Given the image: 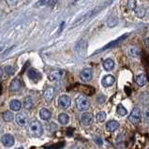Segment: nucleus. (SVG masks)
<instances>
[{"instance_id": "29", "label": "nucleus", "mask_w": 149, "mask_h": 149, "mask_svg": "<svg viewBox=\"0 0 149 149\" xmlns=\"http://www.w3.org/2000/svg\"><path fill=\"white\" fill-rule=\"evenodd\" d=\"M117 24V19L116 16H111L108 19V26L109 27H113L114 25H116Z\"/></svg>"}, {"instance_id": "40", "label": "nucleus", "mask_w": 149, "mask_h": 149, "mask_svg": "<svg viewBox=\"0 0 149 149\" xmlns=\"http://www.w3.org/2000/svg\"><path fill=\"white\" fill-rule=\"evenodd\" d=\"M1 93H2V86H0V95H1Z\"/></svg>"}, {"instance_id": "17", "label": "nucleus", "mask_w": 149, "mask_h": 149, "mask_svg": "<svg viewBox=\"0 0 149 149\" xmlns=\"http://www.w3.org/2000/svg\"><path fill=\"white\" fill-rule=\"evenodd\" d=\"M10 107L12 111H14V112H18V111H20L21 108H22V103L20 102V100H13L10 101Z\"/></svg>"}, {"instance_id": "35", "label": "nucleus", "mask_w": 149, "mask_h": 149, "mask_svg": "<svg viewBox=\"0 0 149 149\" xmlns=\"http://www.w3.org/2000/svg\"><path fill=\"white\" fill-rule=\"evenodd\" d=\"M74 131V130L73 129H71V127H69L68 129V131H67V134L69 135V136H71V134H72V132Z\"/></svg>"}, {"instance_id": "26", "label": "nucleus", "mask_w": 149, "mask_h": 149, "mask_svg": "<svg viewBox=\"0 0 149 149\" xmlns=\"http://www.w3.org/2000/svg\"><path fill=\"white\" fill-rule=\"evenodd\" d=\"M134 11H135L136 15H137L139 18H143V17L146 15V10H144L142 7H136Z\"/></svg>"}, {"instance_id": "20", "label": "nucleus", "mask_w": 149, "mask_h": 149, "mask_svg": "<svg viewBox=\"0 0 149 149\" xmlns=\"http://www.w3.org/2000/svg\"><path fill=\"white\" fill-rule=\"evenodd\" d=\"M40 116L42 120H49L51 118V112L49 110L43 108L40 111Z\"/></svg>"}, {"instance_id": "28", "label": "nucleus", "mask_w": 149, "mask_h": 149, "mask_svg": "<svg viewBox=\"0 0 149 149\" xmlns=\"http://www.w3.org/2000/svg\"><path fill=\"white\" fill-rule=\"evenodd\" d=\"M127 7L130 10H135L136 7H137V2H136V0H129V1H127Z\"/></svg>"}, {"instance_id": "9", "label": "nucleus", "mask_w": 149, "mask_h": 149, "mask_svg": "<svg viewBox=\"0 0 149 149\" xmlns=\"http://www.w3.org/2000/svg\"><path fill=\"white\" fill-rule=\"evenodd\" d=\"M15 122L21 127H24L27 125L28 123V118L27 116H25L24 113H17L16 116H15Z\"/></svg>"}, {"instance_id": "13", "label": "nucleus", "mask_w": 149, "mask_h": 149, "mask_svg": "<svg viewBox=\"0 0 149 149\" xmlns=\"http://www.w3.org/2000/svg\"><path fill=\"white\" fill-rule=\"evenodd\" d=\"M114 81H116V79H114L113 76H112V75H106L105 77L102 79L101 84L104 87H109V86H111L114 83Z\"/></svg>"}, {"instance_id": "1", "label": "nucleus", "mask_w": 149, "mask_h": 149, "mask_svg": "<svg viewBox=\"0 0 149 149\" xmlns=\"http://www.w3.org/2000/svg\"><path fill=\"white\" fill-rule=\"evenodd\" d=\"M29 132L34 137H40L43 133V127L42 125L38 120H33L29 124Z\"/></svg>"}, {"instance_id": "27", "label": "nucleus", "mask_w": 149, "mask_h": 149, "mask_svg": "<svg viewBox=\"0 0 149 149\" xmlns=\"http://www.w3.org/2000/svg\"><path fill=\"white\" fill-rule=\"evenodd\" d=\"M116 112H117V113L119 114V116H125L126 114L127 113V109H126L125 107H123L122 105H118V106H117Z\"/></svg>"}, {"instance_id": "18", "label": "nucleus", "mask_w": 149, "mask_h": 149, "mask_svg": "<svg viewBox=\"0 0 149 149\" xmlns=\"http://www.w3.org/2000/svg\"><path fill=\"white\" fill-rule=\"evenodd\" d=\"M146 76L144 75L143 73H141L137 75V77H136V84H138L139 86H143L144 84H146Z\"/></svg>"}, {"instance_id": "19", "label": "nucleus", "mask_w": 149, "mask_h": 149, "mask_svg": "<svg viewBox=\"0 0 149 149\" xmlns=\"http://www.w3.org/2000/svg\"><path fill=\"white\" fill-rule=\"evenodd\" d=\"M58 121H59V123H60L61 125H67L68 123H69V121H70V117H69V116H68L67 113H60L58 116Z\"/></svg>"}, {"instance_id": "12", "label": "nucleus", "mask_w": 149, "mask_h": 149, "mask_svg": "<svg viewBox=\"0 0 149 149\" xmlns=\"http://www.w3.org/2000/svg\"><path fill=\"white\" fill-rule=\"evenodd\" d=\"M54 97V87H48L45 89L43 92V97L47 102H51Z\"/></svg>"}, {"instance_id": "14", "label": "nucleus", "mask_w": 149, "mask_h": 149, "mask_svg": "<svg viewBox=\"0 0 149 149\" xmlns=\"http://www.w3.org/2000/svg\"><path fill=\"white\" fill-rule=\"evenodd\" d=\"M118 127H119V123L114 120H111L106 124V130H107V131H109V132H113Z\"/></svg>"}, {"instance_id": "3", "label": "nucleus", "mask_w": 149, "mask_h": 149, "mask_svg": "<svg viewBox=\"0 0 149 149\" xmlns=\"http://www.w3.org/2000/svg\"><path fill=\"white\" fill-rule=\"evenodd\" d=\"M142 119V113H141V110L138 107H135L131 113L130 114L129 116V120L130 123H132V124H138V123L141 121Z\"/></svg>"}, {"instance_id": "2", "label": "nucleus", "mask_w": 149, "mask_h": 149, "mask_svg": "<svg viewBox=\"0 0 149 149\" xmlns=\"http://www.w3.org/2000/svg\"><path fill=\"white\" fill-rule=\"evenodd\" d=\"M89 106H90V102L84 96H79L76 99V107L81 112L86 111L89 108Z\"/></svg>"}, {"instance_id": "10", "label": "nucleus", "mask_w": 149, "mask_h": 149, "mask_svg": "<svg viewBox=\"0 0 149 149\" xmlns=\"http://www.w3.org/2000/svg\"><path fill=\"white\" fill-rule=\"evenodd\" d=\"M64 75V71L62 70H54L49 74L48 78L51 82H54V81H58L59 79H61Z\"/></svg>"}, {"instance_id": "24", "label": "nucleus", "mask_w": 149, "mask_h": 149, "mask_svg": "<svg viewBox=\"0 0 149 149\" xmlns=\"http://www.w3.org/2000/svg\"><path fill=\"white\" fill-rule=\"evenodd\" d=\"M129 54L130 56L137 57L140 55V50L137 47H135V46H131V47L129 48Z\"/></svg>"}, {"instance_id": "33", "label": "nucleus", "mask_w": 149, "mask_h": 149, "mask_svg": "<svg viewBox=\"0 0 149 149\" xmlns=\"http://www.w3.org/2000/svg\"><path fill=\"white\" fill-rule=\"evenodd\" d=\"M95 142L99 144V146H101L102 143H103V142H102V140L100 139V137H99V136H97V137H95Z\"/></svg>"}, {"instance_id": "15", "label": "nucleus", "mask_w": 149, "mask_h": 149, "mask_svg": "<svg viewBox=\"0 0 149 149\" xmlns=\"http://www.w3.org/2000/svg\"><path fill=\"white\" fill-rule=\"evenodd\" d=\"M127 37V34H126V35H124V36H122V37H120L119 39H117V40H113V41H112L111 43H108L107 45L105 46L104 48H102V49H100V51H103V50H106V49H108V48H112V47H113V46H116V45H117L119 42H121L123 40H126V38Z\"/></svg>"}, {"instance_id": "23", "label": "nucleus", "mask_w": 149, "mask_h": 149, "mask_svg": "<svg viewBox=\"0 0 149 149\" xmlns=\"http://www.w3.org/2000/svg\"><path fill=\"white\" fill-rule=\"evenodd\" d=\"M2 116H3L4 121H6V122H11L12 120H13V118H14L13 113H12L11 112H10V111H7V112L3 113Z\"/></svg>"}, {"instance_id": "39", "label": "nucleus", "mask_w": 149, "mask_h": 149, "mask_svg": "<svg viewBox=\"0 0 149 149\" xmlns=\"http://www.w3.org/2000/svg\"><path fill=\"white\" fill-rule=\"evenodd\" d=\"M2 75H3V71H2V69H1V68H0V80H1Z\"/></svg>"}, {"instance_id": "25", "label": "nucleus", "mask_w": 149, "mask_h": 149, "mask_svg": "<svg viewBox=\"0 0 149 149\" xmlns=\"http://www.w3.org/2000/svg\"><path fill=\"white\" fill-rule=\"evenodd\" d=\"M96 119H97V121L100 123L104 122L106 119V113L104 112H102V111H100V112H99L96 114Z\"/></svg>"}, {"instance_id": "38", "label": "nucleus", "mask_w": 149, "mask_h": 149, "mask_svg": "<svg viewBox=\"0 0 149 149\" xmlns=\"http://www.w3.org/2000/svg\"><path fill=\"white\" fill-rule=\"evenodd\" d=\"M146 46L149 48V38H147V39L146 40Z\"/></svg>"}, {"instance_id": "7", "label": "nucleus", "mask_w": 149, "mask_h": 149, "mask_svg": "<svg viewBox=\"0 0 149 149\" xmlns=\"http://www.w3.org/2000/svg\"><path fill=\"white\" fill-rule=\"evenodd\" d=\"M1 142L5 147H11L14 144L15 140H14V137L11 134H5V135L2 136Z\"/></svg>"}, {"instance_id": "22", "label": "nucleus", "mask_w": 149, "mask_h": 149, "mask_svg": "<svg viewBox=\"0 0 149 149\" xmlns=\"http://www.w3.org/2000/svg\"><path fill=\"white\" fill-rule=\"evenodd\" d=\"M33 105H34V102H33V100H32V97H26L24 99V108L25 109H31L33 107Z\"/></svg>"}, {"instance_id": "42", "label": "nucleus", "mask_w": 149, "mask_h": 149, "mask_svg": "<svg viewBox=\"0 0 149 149\" xmlns=\"http://www.w3.org/2000/svg\"><path fill=\"white\" fill-rule=\"evenodd\" d=\"M147 16H148V18H149V8H148V10H147Z\"/></svg>"}, {"instance_id": "31", "label": "nucleus", "mask_w": 149, "mask_h": 149, "mask_svg": "<svg viewBox=\"0 0 149 149\" xmlns=\"http://www.w3.org/2000/svg\"><path fill=\"white\" fill-rule=\"evenodd\" d=\"M51 0H40L39 2L36 4V7H41V6H45L47 4L50 3Z\"/></svg>"}, {"instance_id": "43", "label": "nucleus", "mask_w": 149, "mask_h": 149, "mask_svg": "<svg viewBox=\"0 0 149 149\" xmlns=\"http://www.w3.org/2000/svg\"><path fill=\"white\" fill-rule=\"evenodd\" d=\"M2 49H3V47H1V48H0V51H2Z\"/></svg>"}, {"instance_id": "41", "label": "nucleus", "mask_w": 149, "mask_h": 149, "mask_svg": "<svg viewBox=\"0 0 149 149\" xmlns=\"http://www.w3.org/2000/svg\"><path fill=\"white\" fill-rule=\"evenodd\" d=\"M1 132H2V127L0 126V135H1Z\"/></svg>"}, {"instance_id": "16", "label": "nucleus", "mask_w": 149, "mask_h": 149, "mask_svg": "<svg viewBox=\"0 0 149 149\" xmlns=\"http://www.w3.org/2000/svg\"><path fill=\"white\" fill-rule=\"evenodd\" d=\"M95 10H91V11H88L86 14H84V15H83L81 18L79 19V20H77L76 22L74 23V24L75 25H77V24H82V23H84V22H86V21L88 19V18H90L91 16H93V14L95 13Z\"/></svg>"}, {"instance_id": "4", "label": "nucleus", "mask_w": 149, "mask_h": 149, "mask_svg": "<svg viewBox=\"0 0 149 149\" xmlns=\"http://www.w3.org/2000/svg\"><path fill=\"white\" fill-rule=\"evenodd\" d=\"M80 78L84 82H90L93 78V70L90 68H84V69L82 70L80 73Z\"/></svg>"}, {"instance_id": "8", "label": "nucleus", "mask_w": 149, "mask_h": 149, "mask_svg": "<svg viewBox=\"0 0 149 149\" xmlns=\"http://www.w3.org/2000/svg\"><path fill=\"white\" fill-rule=\"evenodd\" d=\"M70 103H71L70 97L67 95H63L58 99V105L62 109H68L70 106Z\"/></svg>"}, {"instance_id": "32", "label": "nucleus", "mask_w": 149, "mask_h": 149, "mask_svg": "<svg viewBox=\"0 0 149 149\" xmlns=\"http://www.w3.org/2000/svg\"><path fill=\"white\" fill-rule=\"evenodd\" d=\"M65 146V142L63 143H58V144H55V146H45V147H48V148H51V147H56V148H59V147H63Z\"/></svg>"}, {"instance_id": "11", "label": "nucleus", "mask_w": 149, "mask_h": 149, "mask_svg": "<svg viewBox=\"0 0 149 149\" xmlns=\"http://www.w3.org/2000/svg\"><path fill=\"white\" fill-rule=\"evenodd\" d=\"M21 87H22V81L19 78H14L11 81L10 84V92H17L19 91Z\"/></svg>"}, {"instance_id": "6", "label": "nucleus", "mask_w": 149, "mask_h": 149, "mask_svg": "<svg viewBox=\"0 0 149 149\" xmlns=\"http://www.w3.org/2000/svg\"><path fill=\"white\" fill-rule=\"evenodd\" d=\"M94 122V116L90 113H84L81 116V123L84 126H90Z\"/></svg>"}, {"instance_id": "5", "label": "nucleus", "mask_w": 149, "mask_h": 149, "mask_svg": "<svg viewBox=\"0 0 149 149\" xmlns=\"http://www.w3.org/2000/svg\"><path fill=\"white\" fill-rule=\"evenodd\" d=\"M27 76L34 83H38L41 79V73L40 71H38L36 69H33V68H31V69L27 71Z\"/></svg>"}, {"instance_id": "21", "label": "nucleus", "mask_w": 149, "mask_h": 149, "mask_svg": "<svg viewBox=\"0 0 149 149\" xmlns=\"http://www.w3.org/2000/svg\"><path fill=\"white\" fill-rule=\"evenodd\" d=\"M103 67H104V69L106 70H112L113 69V67H114V62L112 60V59H106V60L103 62Z\"/></svg>"}, {"instance_id": "36", "label": "nucleus", "mask_w": 149, "mask_h": 149, "mask_svg": "<svg viewBox=\"0 0 149 149\" xmlns=\"http://www.w3.org/2000/svg\"><path fill=\"white\" fill-rule=\"evenodd\" d=\"M8 4H11V5H13V4H16L18 2V0H7Z\"/></svg>"}, {"instance_id": "34", "label": "nucleus", "mask_w": 149, "mask_h": 149, "mask_svg": "<svg viewBox=\"0 0 149 149\" xmlns=\"http://www.w3.org/2000/svg\"><path fill=\"white\" fill-rule=\"evenodd\" d=\"M144 118H146V122L149 121V111L146 110V112H144Z\"/></svg>"}, {"instance_id": "37", "label": "nucleus", "mask_w": 149, "mask_h": 149, "mask_svg": "<svg viewBox=\"0 0 149 149\" xmlns=\"http://www.w3.org/2000/svg\"><path fill=\"white\" fill-rule=\"evenodd\" d=\"M125 89L127 90V95H130V89L129 87H127V86H126V87H125Z\"/></svg>"}, {"instance_id": "30", "label": "nucleus", "mask_w": 149, "mask_h": 149, "mask_svg": "<svg viewBox=\"0 0 149 149\" xmlns=\"http://www.w3.org/2000/svg\"><path fill=\"white\" fill-rule=\"evenodd\" d=\"M5 71L8 75H12L14 73V69L11 66H6L5 67Z\"/></svg>"}]
</instances>
